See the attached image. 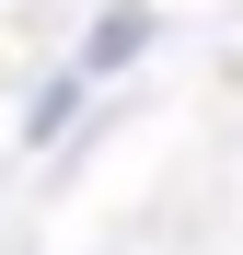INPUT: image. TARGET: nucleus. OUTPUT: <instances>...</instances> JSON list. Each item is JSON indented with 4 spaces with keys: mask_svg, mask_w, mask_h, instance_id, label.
Listing matches in <instances>:
<instances>
[{
    "mask_svg": "<svg viewBox=\"0 0 243 255\" xmlns=\"http://www.w3.org/2000/svg\"><path fill=\"white\" fill-rule=\"evenodd\" d=\"M139 35H151L139 12H104V23H93V70H128V58H139Z\"/></svg>",
    "mask_w": 243,
    "mask_h": 255,
    "instance_id": "f257e3e1",
    "label": "nucleus"
}]
</instances>
